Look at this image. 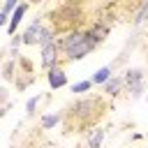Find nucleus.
<instances>
[{
	"label": "nucleus",
	"instance_id": "obj_7",
	"mask_svg": "<svg viewBox=\"0 0 148 148\" xmlns=\"http://www.w3.org/2000/svg\"><path fill=\"white\" fill-rule=\"evenodd\" d=\"M25 12H28V2H21L12 14H9V23H7V32L14 37L16 35V30H18V23L23 21V16H25Z\"/></svg>",
	"mask_w": 148,
	"mask_h": 148
},
{
	"label": "nucleus",
	"instance_id": "obj_15",
	"mask_svg": "<svg viewBox=\"0 0 148 148\" xmlns=\"http://www.w3.org/2000/svg\"><path fill=\"white\" fill-rule=\"evenodd\" d=\"M90 88H92V81L86 79V81H76V83L72 86V92H74V95H81V92H88Z\"/></svg>",
	"mask_w": 148,
	"mask_h": 148
},
{
	"label": "nucleus",
	"instance_id": "obj_1",
	"mask_svg": "<svg viewBox=\"0 0 148 148\" xmlns=\"http://www.w3.org/2000/svg\"><path fill=\"white\" fill-rule=\"evenodd\" d=\"M104 111H106V102L102 97H81L67 109L62 118H67L69 127H76V132H86L92 125H97Z\"/></svg>",
	"mask_w": 148,
	"mask_h": 148
},
{
	"label": "nucleus",
	"instance_id": "obj_23",
	"mask_svg": "<svg viewBox=\"0 0 148 148\" xmlns=\"http://www.w3.org/2000/svg\"><path fill=\"white\" fill-rule=\"evenodd\" d=\"M30 2H32V5H39V2H44V0H30Z\"/></svg>",
	"mask_w": 148,
	"mask_h": 148
},
{
	"label": "nucleus",
	"instance_id": "obj_19",
	"mask_svg": "<svg viewBox=\"0 0 148 148\" xmlns=\"http://www.w3.org/2000/svg\"><path fill=\"white\" fill-rule=\"evenodd\" d=\"M18 5H21L18 0H5V5H2V12H5V14H12V12H14Z\"/></svg>",
	"mask_w": 148,
	"mask_h": 148
},
{
	"label": "nucleus",
	"instance_id": "obj_17",
	"mask_svg": "<svg viewBox=\"0 0 148 148\" xmlns=\"http://www.w3.org/2000/svg\"><path fill=\"white\" fill-rule=\"evenodd\" d=\"M14 67H16V60H9L5 67H2V76L7 81H14Z\"/></svg>",
	"mask_w": 148,
	"mask_h": 148
},
{
	"label": "nucleus",
	"instance_id": "obj_22",
	"mask_svg": "<svg viewBox=\"0 0 148 148\" xmlns=\"http://www.w3.org/2000/svg\"><path fill=\"white\" fill-rule=\"evenodd\" d=\"M7 99H9L7 90H5V88H0V104H5V106H7Z\"/></svg>",
	"mask_w": 148,
	"mask_h": 148
},
{
	"label": "nucleus",
	"instance_id": "obj_11",
	"mask_svg": "<svg viewBox=\"0 0 148 148\" xmlns=\"http://www.w3.org/2000/svg\"><path fill=\"white\" fill-rule=\"evenodd\" d=\"M111 76H113V69H111L109 65H104V67H99V69L92 74V79H90V81H92V86H104Z\"/></svg>",
	"mask_w": 148,
	"mask_h": 148
},
{
	"label": "nucleus",
	"instance_id": "obj_26",
	"mask_svg": "<svg viewBox=\"0 0 148 148\" xmlns=\"http://www.w3.org/2000/svg\"><path fill=\"white\" fill-rule=\"evenodd\" d=\"M69 2H74V0H69Z\"/></svg>",
	"mask_w": 148,
	"mask_h": 148
},
{
	"label": "nucleus",
	"instance_id": "obj_12",
	"mask_svg": "<svg viewBox=\"0 0 148 148\" xmlns=\"http://www.w3.org/2000/svg\"><path fill=\"white\" fill-rule=\"evenodd\" d=\"M104 134H106L104 127H95V130L90 132V136H88V148H99L102 141H104Z\"/></svg>",
	"mask_w": 148,
	"mask_h": 148
},
{
	"label": "nucleus",
	"instance_id": "obj_16",
	"mask_svg": "<svg viewBox=\"0 0 148 148\" xmlns=\"http://www.w3.org/2000/svg\"><path fill=\"white\" fill-rule=\"evenodd\" d=\"M39 99H42V95H35V97H30V99H28V104H25V113H28V116H35Z\"/></svg>",
	"mask_w": 148,
	"mask_h": 148
},
{
	"label": "nucleus",
	"instance_id": "obj_5",
	"mask_svg": "<svg viewBox=\"0 0 148 148\" xmlns=\"http://www.w3.org/2000/svg\"><path fill=\"white\" fill-rule=\"evenodd\" d=\"M46 25H44V18L42 16H35V21L21 32L23 35V44H28V46H35L37 42H39V35H42V30H44Z\"/></svg>",
	"mask_w": 148,
	"mask_h": 148
},
{
	"label": "nucleus",
	"instance_id": "obj_2",
	"mask_svg": "<svg viewBox=\"0 0 148 148\" xmlns=\"http://www.w3.org/2000/svg\"><path fill=\"white\" fill-rule=\"evenodd\" d=\"M58 44H60L62 58L69 60V62L81 60V58L90 56V53L97 49V42L90 37V32H88V30H79V28L72 30V32H65V35L58 39Z\"/></svg>",
	"mask_w": 148,
	"mask_h": 148
},
{
	"label": "nucleus",
	"instance_id": "obj_21",
	"mask_svg": "<svg viewBox=\"0 0 148 148\" xmlns=\"http://www.w3.org/2000/svg\"><path fill=\"white\" fill-rule=\"evenodd\" d=\"M7 23H9V14L0 12V28H7Z\"/></svg>",
	"mask_w": 148,
	"mask_h": 148
},
{
	"label": "nucleus",
	"instance_id": "obj_25",
	"mask_svg": "<svg viewBox=\"0 0 148 148\" xmlns=\"http://www.w3.org/2000/svg\"><path fill=\"white\" fill-rule=\"evenodd\" d=\"M146 102H148V95H146Z\"/></svg>",
	"mask_w": 148,
	"mask_h": 148
},
{
	"label": "nucleus",
	"instance_id": "obj_4",
	"mask_svg": "<svg viewBox=\"0 0 148 148\" xmlns=\"http://www.w3.org/2000/svg\"><path fill=\"white\" fill-rule=\"evenodd\" d=\"M39 51H42L39 65H42L46 72H49L51 67L60 65V58H62V53H60V44H58V42H53V44H46V46H42Z\"/></svg>",
	"mask_w": 148,
	"mask_h": 148
},
{
	"label": "nucleus",
	"instance_id": "obj_20",
	"mask_svg": "<svg viewBox=\"0 0 148 148\" xmlns=\"http://www.w3.org/2000/svg\"><path fill=\"white\" fill-rule=\"evenodd\" d=\"M21 44H23V35H14V37H12V42H9L12 51H16V49H18Z\"/></svg>",
	"mask_w": 148,
	"mask_h": 148
},
{
	"label": "nucleus",
	"instance_id": "obj_6",
	"mask_svg": "<svg viewBox=\"0 0 148 148\" xmlns=\"http://www.w3.org/2000/svg\"><path fill=\"white\" fill-rule=\"evenodd\" d=\"M46 81H49V88L58 90V88H65L67 86V74H65V67L62 65H56L46 72Z\"/></svg>",
	"mask_w": 148,
	"mask_h": 148
},
{
	"label": "nucleus",
	"instance_id": "obj_14",
	"mask_svg": "<svg viewBox=\"0 0 148 148\" xmlns=\"http://www.w3.org/2000/svg\"><path fill=\"white\" fill-rule=\"evenodd\" d=\"M60 120H62V113H46V116H42L39 125H42L44 130H53V127H56Z\"/></svg>",
	"mask_w": 148,
	"mask_h": 148
},
{
	"label": "nucleus",
	"instance_id": "obj_9",
	"mask_svg": "<svg viewBox=\"0 0 148 148\" xmlns=\"http://www.w3.org/2000/svg\"><path fill=\"white\" fill-rule=\"evenodd\" d=\"M123 81H125V88H127V90L134 88V86H141V83H143V69H139V67L127 69L125 76H123Z\"/></svg>",
	"mask_w": 148,
	"mask_h": 148
},
{
	"label": "nucleus",
	"instance_id": "obj_10",
	"mask_svg": "<svg viewBox=\"0 0 148 148\" xmlns=\"http://www.w3.org/2000/svg\"><path fill=\"white\" fill-rule=\"evenodd\" d=\"M88 32H90V37H92L97 44H102V42L109 37V25H106V23H92V25L88 28Z\"/></svg>",
	"mask_w": 148,
	"mask_h": 148
},
{
	"label": "nucleus",
	"instance_id": "obj_3",
	"mask_svg": "<svg viewBox=\"0 0 148 148\" xmlns=\"http://www.w3.org/2000/svg\"><path fill=\"white\" fill-rule=\"evenodd\" d=\"M81 21H83V12L74 2H67V5H62V7H58V9L51 12V23H53L51 28L56 32L58 30L72 32V30H76V25H81Z\"/></svg>",
	"mask_w": 148,
	"mask_h": 148
},
{
	"label": "nucleus",
	"instance_id": "obj_13",
	"mask_svg": "<svg viewBox=\"0 0 148 148\" xmlns=\"http://www.w3.org/2000/svg\"><path fill=\"white\" fill-rule=\"evenodd\" d=\"M53 42H58V39H56V30H53L51 25H46V28L42 30V35H39V42H37V46L42 49V46H46V44H53Z\"/></svg>",
	"mask_w": 148,
	"mask_h": 148
},
{
	"label": "nucleus",
	"instance_id": "obj_18",
	"mask_svg": "<svg viewBox=\"0 0 148 148\" xmlns=\"http://www.w3.org/2000/svg\"><path fill=\"white\" fill-rule=\"evenodd\" d=\"M146 16H148V0L141 5V9H139V14H136V18H134V25H141L143 21H146Z\"/></svg>",
	"mask_w": 148,
	"mask_h": 148
},
{
	"label": "nucleus",
	"instance_id": "obj_24",
	"mask_svg": "<svg viewBox=\"0 0 148 148\" xmlns=\"http://www.w3.org/2000/svg\"><path fill=\"white\" fill-rule=\"evenodd\" d=\"M146 139H148V130H146Z\"/></svg>",
	"mask_w": 148,
	"mask_h": 148
},
{
	"label": "nucleus",
	"instance_id": "obj_8",
	"mask_svg": "<svg viewBox=\"0 0 148 148\" xmlns=\"http://www.w3.org/2000/svg\"><path fill=\"white\" fill-rule=\"evenodd\" d=\"M123 88H125V81H123V76H111L104 86H102V90L109 95V97H118L120 92H123Z\"/></svg>",
	"mask_w": 148,
	"mask_h": 148
}]
</instances>
